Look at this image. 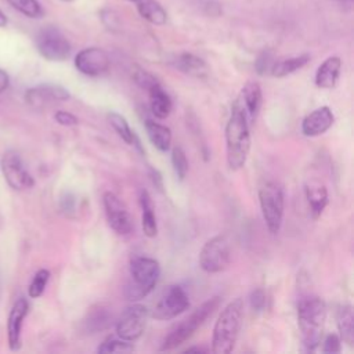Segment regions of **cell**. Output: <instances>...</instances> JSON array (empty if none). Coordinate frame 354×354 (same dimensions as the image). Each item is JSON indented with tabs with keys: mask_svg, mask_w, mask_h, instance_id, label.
<instances>
[{
	"mask_svg": "<svg viewBox=\"0 0 354 354\" xmlns=\"http://www.w3.org/2000/svg\"><path fill=\"white\" fill-rule=\"evenodd\" d=\"M326 319V304L318 296L300 299L297 304V325L301 343L307 351H315L321 343Z\"/></svg>",
	"mask_w": 354,
	"mask_h": 354,
	"instance_id": "1",
	"label": "cell"
},
{
	"mask_svg": "<svg viewBox=\"0 0 354 354\" xmlns=\"http://www.w3.org/2000/svg\"><path fill=\"white\" fill-rule=\"evenodd\" d=\"M250 127L248 118L236 106H231V115L225 126L227 163L231 170L245 166L250 149Z\"/></svg>",
	"mask_w": 354,
	"mask_h": 354,
	"instance_id": "2",
	"label": "cell"
},
{
	"mask_svg": "<svg viewBox=\"0 0 354 354\" xmlns=\"http://www.w3.org/2000/svg\"><path fill=\"white\" fill-rule=\"evenodd\" d=\"M243 318L242 299H234L218 314L213 328L212 351L216 354H228L234 350Z\"/></svg>",
	"mask_w": 354,
	"mask_h": 354,
	"instance_id": "3",
	"label": "cell"
},
{
	"mask_svg": "<svg viewBox=\"0 0 354 354\" xmlns=\"http://www.w3.org/2000/svg\"><path fill=\"white\" fill-rule=\"evenodd\" d=\"M160 277V266L152 257H134L130 261V281L124 286V296L137 301L149 295Z\"/></svg>",
	"mask_w": 354,
	"mask_h": 354,
	"instance_id": "4",
	"label": "cell"
},
{
	"mask_svg": "<svg viewBox=\"0 0 354 354\" xmlns=\"http://www.w3.org/2000/svg\"><path fill=\"white\" fill-rule=\"evenodd\" d=\"M220 301L221 297L214 296L196 307L187 318H184L167 333V336L162 342L160 350L169 351L185 343L196 332V329L201 328L206 322V319L213 315V313L218 308Z\"/></svg>",
	"mask_w": 354,
	"mask_h": 354,
	"instance_id": "5",
	"label": "cell"
},
{
	"mask_svg": "<svg viewBox=\"0 0 354 354\" xmlns=\"http://www.w3.org/2000/svg\"><path fill=\"white\" fill-rule=\"evenodd\" d=\"M259 202L264 223L271 234L281 230L285 210V195L279 184L267 181L259 188Z\"/></svg>",
	"mask_w": 354,
	"mask_h": 354,
	"instance_id": "6",
	"label": "cell"
},
{
	"mask_svg": "<svg viewBox=\"0 0 354 354\" xmlns=\"http://www.w3.org/2000/svg\"><path fill=\"white\" fill-rule=\"evenodd\" d=\"M231 261L230 242L224 235H216L206 241L199 252V266L209 274L224 271Z\"/></svg>",
	"mask_w": 354,
	"mask_h": 354,
	"instance_id": "7",
	"label": "cell"
},
{
	"mask_svg": "<svg viewBox=\"0 0 354 354\" xmlns=\"http://www.w3.org/2000/svg\"><path fill=\"white\" fill-rule=\"evenodd\" d=\"M36 47L40 55L48 61H65L72 51L69 40L55 26H44L39 30Z\"/></svg>",
	"mask_w": 354,
	"mask_h": 354,
	"instance_id": "8",
	"label": "cell"
},
{
	"mask_svg": "<svg viewBox=\"0 0 354 354\" xmlns=\"http://www.w3.org/2000/svg\"><path fill=\"white\" fill-rule=\"evenodd\" d=\"M188 307H189V299L185 290L178 285H170L160 295L151 315L155 319L167 321L180 315Z\"/></svg>",
	"mask_w": 354,
	"mask_h": 354,
	"instance_id": "9",
	"label": "cell"
},
{
	"mask_svg": "<svg viewBox=\"0 0 354 354\" xmlns=\"http://www.w3.org/2000/svg\"><path fill=\"white\" fill-rule=\"evenodd\" d=\"M148 317V308L142 304H131L126 307L116 322L118 337L126 342L137 340L145 329Z\"/></svg>",
	"mask_w": 354,
	"mask_h": 354,
	"instance_id": "10",
	"label": "cell"
},
{
	"mask_svg": "<svg viewBox=\"0 0 354 354\" xmlns=\"http://www.w3.org/2000/svg\"><path fill=\"white\" fill-rule=\"evenodd\" d=\"M102 203L111 228L119 235H129L133 231L134 224L127 206L111 191L104 194Z\"/></svg>",
	"mask_w": 354,
	"mask_h": 354,
	"instance_id": "11",
	"label": "cell"
},
{
	"mask_svg": "<svg viewBox=\"0 0 354 354\" xmlns=\"http://www.w3.org/2000/svg\"><path fill=\"white\" fill-rule=\"evenodd\" d=\"M0 166L3 176L11 188L22 191L35 185L33 177L25 169L21 156L15 151H6L1 158Z\"/></svg>",
	"mask_w": 354,
	"mask_h": 354,
	"instance_id": "12",
	"label": "cell"
},
{
	"mask_svg": "<svg viewBox=\"0 0 354 354\" xmlns=\"http://www.w3.org/2000/svg\"><path fill=\"white\" fill-rule=\"evenodd\" d=\"M111 65L109 55L106 51L98 47H87L80 50L75 57L76 69L90 77L104 75Z\"/></svg>",
	"mask_w": 354,
	"mask_h": 354,
	"instance_id": "13",
	"label": "cell"
},
{
	"mask_svg": "<svg viewBox=\"0 0 354 354\" xmlns=\"http://www.w3.org/2000/svg\"><path fill=\"white\" fill-rule=\"evenodd\" d=\"M69 97V91L58 84H39L28 88L25 93L26 102L36 109L50 106L55 102L66 101Z\"/></svg>",
	"mask_w": 354,
	"mask_h": 354,
	"instance_id": "14",
	"label": "cell"
},
{
	"mask_svg": "<svg viewBox=\"0 0 354 354\" xmlns=\"http://www.w3.org/2000/svg\"><path fill=\"white\" fill-rule=\"evenodd\" d=\"M263 104V94L257 82H248L239 91L236 100L232 102L234 106L241 109L248 118L249 123L253 124Z\"/></svg>",
	"mask_w": 354,
	"mask_h": 354,
	"instance_id": "15",
	"label": "cell"
},
{
	"mask_svg": "<svg viewBox=\"0 0 354 354\" xmlns=\"http://www.w3.org/2000/svg\"><path fill=\"white\" fill-rule=\"evenodd\" d=\"M335 122V116L329 106H321L308 113L301 122V133L307 137L324 134Z\"/></svg>",
	"mask_w": 354,
	"mask_h": 354,
	"instance_id": "16",
	"label": "cell"
},
{
	"mask_svg": "<svg viewBox=\"0 0 354 354\" xmlns=\"http://www.w3.org/2000/svg\"><path fill=\"white\" fill-rule=\"evenodd\" d=\"M29 310V304L26 299L19 297L8 315V344L11 350H18L21 347V329L24 318L26 317Z\"/></svg>",
	"mask_w": 354,
	"mask_h": 354,
	"instance_id": "17",
	"label": "cell"
},
{
	"mask_svg": "<svg viewBox=\"0 0 354 354\" xmlns=\"http://www.w3.org/2000/svg\"><path fill=\"white\" fill-rule=\"evenodd\" d=\"M342 69V61L339 57H328L315 72V84L319 88H333L337 83Z\"/></svg>",
	"mask_w": 354,
	"mask_h": 354,
	"instance_id": "18",
	"label": "cell"
},
{
	"mask_svg": "<svg viewBox=\"0 0 354 354\" xmlns=\"http://www.w3.org/2000/svg\"><path fill=\"white\" fill-rule=\"evenodd\" d=\"M147 93L149 97L151 113L158 119H166L173 108V102L169 94L165 91L160 83L152 86L149 90H147Z\"/></svg>",
	"mask_w": 354,
	"mask_h": 354,
	"instance_id": "19",
	"label": "cell"
},
{
	"mask_svg": "<svg viewBox=\"0 0 354 354\" xmlns=\"http://www.w3.org/2000/svg\"><path fill=\"white\" fill-rule=\"evenodd\" d=\"M144 126H145L148 138L155 145V148H158L162 152H167L171 144V130L167 126L155 122L149 116L144 119Z\"/></svg>",
	"mask_w": 354,
	"mask_h": 354,
	"instance_id": "20",
	"label": "cell"
},
{
	"mask_svg": "<svg viewBox=\"0 0 354 354\" xmlns=\"http://www.w3.org/2000/svg\"><path fill=\"white\" fill-rule=\"evenodd\" d=\"M306 198L310 206V213L314 220H317L328 205V189L324 184L311 181L306 185Z\"/></svg>",
	"mask_w": 354,
	"mask_h": 354,
	"instance_id": "21",
	"label": "cell"
},
{
	"mask_svg": "<svg viewBox=\"0 0 354 354\" xmlns=\"http://www.w3.org/2000/svg\"><path fill=\"white\" fill-rule=\"evenodd\" d=\"M173 65L174 68H177L178 71L187 73V75H191V76H205L206 72H207V65L206 62L195 55V54H191V53H181L178 54L174 61H173Z\"/></svg>",
	"mask_w": 354,
	"mask_h": 354,
	"instance_id": "22",
	"label": "cell"
},
{
	"mask_svg": "<svg viewBox=\"0 0 354 354\" xmlns=\"http://www.w3.org/2000/svg\"><path fill=\"white\" fill-rule=\"evenodd\" d=\"M140 205H141V210H142V217H141L142 231L148 238H153L158 234V224H156V217H155L151 195L145 189H141V192H140Z\"/></svg>",
	"mask_w": 354,
	"mask_h": 354,
	"instance_id": "23",
	"label": "cell"
},
{
	"mask_svg": "<svg viewBox=\"0 0 354 354\" xmlns=\"http://www.w3.org/2000/svg\"><path fill=\"white\" fill-rule=\"evenodd\" d=\"M308 61H310L308 54H300L296 57L278 59V61H274V64L270 69V73L274 77H285V76L301 69L304 65L308 64Z\"/></svg>",
	"mask_w": 354,
	"mask_h": 354,
	"instance_id": "24",
	"label": "cell"
},
{
	"mask_svg": "<svg viewBox=\"0 0 354 354\" xmlns=\"http://www.w3.org/2000/svg\"><path fill=\"white\" fill-rule=\"evenodd\" d=\"M138 14L152 25H163L167 21L166 10L156 0H138L137 3Z\"/></svg>",
	"mask_w": 354,
	"mask_h": 354,
	"instance_id": "25",
	"label": "cell"
},
{
	"mask_svg": "<svg viewBox=\"0 0 354 354\" xmlns=\"http://www.w3.org/2000/svg\"><path fill=\"white\" fill-rule=\"evenodd\" d=\"M337 329L340 335V340L347 343L348 346L354 344V314L353 307L350 304H346L339 308L337 311Z\"/></svg>",
	"mask_w": 354,
	"mask_h": 354,
	"instance_id": "26",
	"label": "cell"
},
{
	"mask_svg": "<svg viewBox=\"0 0 354 354\" xmlns=\"http://www.w3.org/2000/svg\"><path fill=\"white\" fill-rule=\"evenodd\" d=\"M108 120L111 123V126L113 127V130L118 133V136L129 145H136L141 149L140 147V141L137 138V136L134 134V131L130 129L127 120L124 116H122L118 112H111L108 113Z\"/></svg>",
	"mask_w": 354,
	"mask_h": 354,
	"instance_id": "27",
	"label": "cell"
},
{
	"mask_svg": "<svg viewBox=\"0 0 354 354\" xmlns=\"http://www.w3.org/2000/svg\"><path fill=\"white\" fill-rule=\"evenodd\" d=\"M112 321H113L112 313H109L104 307H98V308H94L93 311H90V314L87 315L86 329L90 333H95L98 330L106 329L112 324Z\"/></svg>",
	"mask_w": 354,
	"mask_h": 354,
	"instance_id": "28",
	"label": "cell"
},
{
	"mask_svg": "<svg viewBox=\"0 0 354 354\" xmlns=\"http://www.w3.org/2000/svg\"><path fill=\"white\" fill-rule=\"evenodd\" d=\"M8 4L28 18H41L44 11L37 0H7Z\"/></svg>",
	"mask_w": 354,
	"mask_h": 354,
	"instance_id": "29",
	"label": "cell"
},
{
	"mask_svg": "<svg viewBox=\"0 0 354 354\" xmlns=\"http://www.w3.org/2000/svg\"><path fill=\"white\" fill-rule=\"evenodd\" d=\"M134 347L130 342H126L120 337H106L97 348V353L100 354H108V353H130Z\"/></svg>",
	"mask_w": 354,
	"mask_h": 354,
	"instance_id": "30",
	"label": "cell"
},
{
	"mask_svg": "<svg viewBox=\"0 0 354 354\" xmlns=\"http://www.w3.org/2000/svg\"><path fill=\"white\" fill-rule=\"evenodd\" d=\"M171 163L174 173L180 180H184L188 173V160L185 156V152L181 147H174L171 151Z\"/></svg>",
	"mask_w": 354,
	"mask_h": 354,
	"instance_id": "31",
	"label": "cell"
},
{
	"mask_svg": "<svg viewBox=\"0 0 354 354\" xmlns=\"http://www.w3.org/2000/svg\"><path fill=\"white\" fill-rule=\"evenodd\" d=\"M48 279H50V271L46 270V268L39 270L35 274V277H33V279H32V282L29 285V290H28L29 296L33 297V299L41 296L44 289H46V285H47Z\"/></svg>",
	"mask_w": 354,
	"mask_h": 354,
	"instance_id": "32",
	"label": "cell"
},
{
	"mask_svg": "<svg viewBox=\"0 0 354 354\" xmlns=\"http://www.w3.org/2000/svg\"><path fill=\"white\" fill-rule=\"evenodd\" d=\"M133 79H134V82H136L141 88H144L145 91L149 90L152 86H155V84L159 83V80H158L152 73H149L148 71L141 69V68H137V69L133 72Z\"/></svg>",
	"mask_w": 354,
	"mask_h": 354,
	"instance_id": "33",
	"label": "cell"
},
{
	"mask_svg": "<svg viewBox=\"0 0 354 354\" xmlns=\"http://www.w3.org/2000/svg\"><path fill=\"white\" fill-rule=\"evenodd\" d=\"M272 64H274L272 53L268 51V50H266V51H263V53L257 57L256 64H254V68H256V71H257L259 75H264V73L270 72Z\"/></svg>",
	"mask_w": 354,
	"mask_h": 354,
	"instance_id": "34",
	"label": "cell"
},
{
	"mask_svg": "<svg viewBox=\"0 0 354 354\" xmlns=\"http://www.w3.org/2000/svg\"><path fill=\"white\" fill-rule=\"evenodd\" d=\"M249 300H250L252 308H253L254 311H257V313L264 311L266 307H267V295H266V292H264L263 289H260V288L254 289V290L250 293Z\"/></svg>",
	"mask_w": 354,
	"mask_h": 354,
	"instance_id": "35",
	"label": "cell"
},
{
	"mask_svg": "<svg viewBox=\"0 0 354 354\" xmlns=\"http://www.w3.org/2000/svg\"><path fill=\"white\" fill-rule=\"evenodd\" d=\"M342 340L337 335L332 333L328 335L326 339L324 340V346H322V353H328V354H333V353H340L342 350Z\"/></svg>",
	"mask_w": 354,
	"mask_h": 354,
	"instance_id": "36",
	"label": "cell"
},
{
	"mask_svg": "<svg viewBox=\"0 0 354 354\" xmlns=\"http://www.w3.org/2000/svg\"><path fill=\"white\" fill-rule=\"evenodd\" d=\"M54 119L57 120V123H59L62 126H76L77 124V118L66 111H58L54 115Z\"/></svg>",
	"mask_w": 354,
	"mask_h": 354,
	"instance_id": "37",
	"label": "cell"
},
{
	"mask_svg": "<svg viewBox=\"0 0 354 354\" xmlns=\"http://www.w3.org/2000/svg\"><path fill=\"white\" fill-rule=\"evenodd\" d=\"M73 203H75L73 196L69 195V194H66V195L61 199V209H62L64 212H72Z\"/></svg>",
	"mask_w": 354,
	"mask_h": 354,
	"instance_id": "38",
	"label": "cell"
},
{
	"mask_svg": "<svg viewBox=\"0 0 354 354\" xmlns=\"http://www.w3.org/2000/svg\"><path fill=\"white\" fill-rule=\"evenodd\" d=\"M8 82H10L8 75L0 69V93H3L8 87Z\"/></svg>",
	"mask_w": 354,
	"mask_h": 354,
	"instance_id": "39",
	"label": "cell"
},
{
	"mask_svg": "<svg viewBox=\"0 0 354 354\" xmlns=\"http://www.w3.org/2000/svg\"><path fill=\"white\" fill-rule=\"evenodd\" d=\"M151 177H152V181H153L155 187H158L159 189H162V177H160L159 171L151 169Z\"/></svg>",
	"mask_w": 354,
	"mask_h": 354,
	"instance_id": "40",
	"label": "cell"
},
{
	"mask_svg": "<svg viewBox=\"0 0 354 354\" xmlns=\"http://www.w3.org/2000/svg\"><path fill=\"white\" fill-rule=\"evenodd\" d=\"M209 351V348H205V347H188L187 350H185V353H207Z\"/></svg>",
	"mask_w": 354,
	"mask_h": 354,
	"instance_id": "41",
	"label": "cell"
},
{
	"mask_svg": "<svg viewBox=\"0 0 354 354\" xmlns=\"http://www.w3.org/2000/svg\"><path fill=\"white\" fill-rule=\"evenodd\" d=\"M7 25V18H6V15L3 14V11L0 10V28H3V26H6Z\"/></svg>",
	"mask_w": 354,
	"mask_h": 354,
	"instance_id": "42",
	"label": "cell"
},
{
	"mask_svg": "<svg viewBox=\"0 0 354 354\" xmlns=\"http://www.w3.org/2000/svg\"><path fill=\"white\" fill-rule=\"evenodd\" d=\"M127 1H134V3H137L138 0H127Z\"/></svg>",
	"mask_w": 354,
	"mask_h": 354,
	"instance_id": "43",
	"label": "cell"
},
{
	"mask_svg": "<svg viewBox=\"0 0 354 354\" xmlns=\"http://www.w3.org/2000/svg\"><path fill=\"white\" fill-rule=\"evenodd\" d=\"M62 1H72V0H62Z\"/></svg>",
	"mask_w": 354,
	"mask_h": 354,
	"instance_id": "44",
	"label": "cell"
}]
</instances>
